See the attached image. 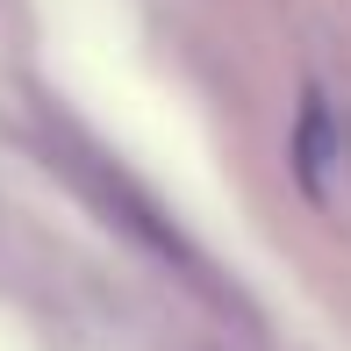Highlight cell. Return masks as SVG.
Listing matches in <instances>:
<instances>
[{
  "instance_id": "6da1fadb",
  "label": "cell",
  "mask_w": 351,
  "mask_h": 351,
  "mask_svg": "<svg viewBox=\"0 0 351 351\" xmlns=\"http://www.w3.org/2000/svg\"><path fill=\"white\" fill-rule=\"evenodd\" d=\"M294 158H301V180H308V194L323 186V101H301V136H294Z\"/></svg>"
}]
</instances>
